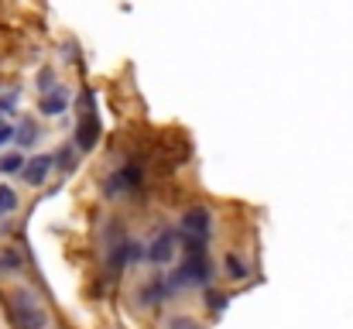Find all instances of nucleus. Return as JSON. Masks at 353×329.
I'll return each mask as SVG.
<instances>
[{
	"mask_svg": "<svg viewBox=\"0 0 353 329\" xmlns=\"http://www.w3.org/2000/svg\"><path fill=\"white\" fill-rule=\"evenodd\" d=\"M10 319L17 329H45L48 326V316L41 309V302L34 299V292L28 288H17L10 295Z\"/></svg>",
	"mask_w": 353,
	"mask_h": 329,
	"instance_id": "f257e3e1",
	"label": "nucleus"
},
{
	"mask_svg": "<svg viewBox=\"0 0 353 329\" xmlns=\"http://www.w3.org/2000/svg\"><path fill=\"white\" fill-rule=\"evenodd\" d=\"M210 275H213V268H210L206 254H185V261L172 271L168 288H172V292H179V288H189V285H206V281H210Z\"/></svg>",
	"mask_w": 353,
	"mask_h": 329,
	"instance_id": "f03ea898",
	"label": "nucleus"
},
{
	"mask_svg": "<svg viewBox=\"0 0 353 329\" xmlns=\"http://www.w3.org/2000/svg\"><path fill=\"white\" fill-rule=\"evenodd\" d=\"M141 182H144V165L141 161H127V165H120L117 172H110L103 179V192H107V199H117V196L134 192Z\"/></svg>",
	"mask_w": 353,
	"mask_h": 329,
	"instance_id": "7ed1b4c3",
	"label": "nucleus"
},
{
	"mask_svg": "<svg viewBox=\"0 0 353 329\" xmlns=\"http://www.w3.org/2000/svg\"><path fill=\"white\" fill-rule=\"evenodd\" d=\"M179 230L210 240V230H213V210H210V206H189V210L182 213V219H179Z\"/></svg>",
	"mask_w": 353,
	"mask_h": 329,
	"instance_id": "20e7f679",
	"label": "nucleus"
},
{
	"mask_svg": "<svg viewBox=\"0 0 353 329\" xmlns=\"http://www.w3.org/2000/svg\"><path fill=\"white\" fill-rule=\"evenodd\" d=\"M179 233L175 230H161L151 243H148V250H144V257L151 261V264H168L172 261V254H175V247H179Z\"/></svg>",
	"mask_w": 353,
	"mask_h": 329,
	"instance_id": "39448f33",
	"label": "nucleus"
},
{
	"mask_svg": "<svg viewBox=\"0 0 353 329\" xmlns=\"http://www.w3.org/2000/svg\"><path fill=\"white\" fill-rule=\"evenodd\" d=\"M97 141H100V123H97V113L86 110L83 120H79V130H76V148L90 151V148H97Z\"/></svg>",
	"mask_w": 353,
	"mask_h": 329,
	"instance_id": "423d86ee",
	"label": "nucleus"
},
{
	"mask_svg": "<svg viewBox=\"0 0 353 329\" xmlns=\"http://www.w3.org/2000/svg\"><path fill=\"white\" fill-rule=\"evenodd\" d=\"M69 103H72V93H69L65 86H55L52 93H45V97H41L38 110H41L45 117H62V113L69 110Z\"/></svg>",
	"mask_w": 353,
	"mask_h": 329,
	"instance_id": "0eeeda50",
	"label": "nucleus"
},
{
	"mask_svg": "<svg viewBox=\"0 0 353 329\" xmlns=\"http://www.w3.org/2000/svg\"><path fill=\"white\" fill-rule=\"evenodd\" d=\"M55 168V158L52 154H38V158H31L28 165H24V182L28 186H45V179H48V172Z\"/></svg>",
	"mask_w": 353,
	"mask_h": 329,
	"instance_id": "6e6552de",
	"label": "nucleus"
},
{
	"mask_svg": "<svg viewBox=\"0 0 353 329\" xmlns=\"http://www.w3.org/2000/svg\"><path fill=\"white\" fill-rule=\"evenodd\" d=\"M168 292H172V288H168V278H165V281H161V278H151V281L137 292V299H141V306H161V302L168 299Z\"/></svg>",
	"mask_w": 353,
	"mask_h": 329,
	"instance_id": "1a4fd4ad",
	"label": "nucleus"
},
{
	"mask_svg": "<svg viewBox=\"0 0 353 329\" xmlns=\"http://www.w3.org/2000/svg\"><path fill=\"white\" fill-rule=\"evenodd\" d=\"M38 137H41V127H38L34 120H21V123H17V144L31 148Z\"/></svg>",
	"mask_w": 353,
	"mask_h": 329,
	"instance_id": "9d476101",
	"label": "nucleus"
},
{
	"mask_svg": "<svg viewBox=\"0 0 353 329\" xmlns=\"http://www.w3.org/2000/svg\"><path fill=\"white\" fill-rule=\"evenodd\" d=\"M24 158L17 154V151H7V154H0V175H17V172H24Z\"/></svg>",
	"mask_w": 353,
	"mask_h": 329,
	"instance_id": "9b49d317",
	"label": "nucleus"
},
{
	"mask_svg": "<svg viewBox=\"0 0 353 329\" xmlns=\"http://www.w3.org/2000/svg\"><path fill=\"white\" fill-rule=\"evenodd\" d=\"M34 86H38V93H41V97H45V93H52V90L59 86V83H55V69H48V66H45V69L34 76Z\"/></svg>",
	"mask_w": 353,
	"mask_h": 329,
	"instance_id": "f8f14e48",
	"label": "nucleus"
},
{
	"mask_svg": "<svg viewBox=\"0 0 353 329\" xmlns=\"http://www.w3.org/2000/svg\"><path fill=\"white\" fill-rule=\"evenodd\" d=\"M17 192L10 189V186H0V213H14L17 210Z\"/></svg>",
	"mask_w": 353,
	"mask_h": 329,
	"instance_id": "ddd939ff",
	"label": "nucleus"
},
{
	"mask_svg": "<svg viewBox=\"0 0 353 329\" xmlns=\"http://www.w3.org/2000/svg\"><path fill=\"white\" fill-rule=\"evenodd\" d=\"M223 268L230 271V278L240 281V278H247V268H243V261L236 257V254H227V261H223Z\"/></svg>",
	"mask_w": 353,
	"mask_h": 329,
	"instance_id": "4468645a",
	"label": "nucleus"
},
{
	"mask_svg": "<svg viewBox=\"0 0 353 329\" xmlns=\"http://www.w3.org/2000/svg\"><path fill=\"white\" fill-rule=\"evenodd\" d=\"M17 268H21V254L7 247V250L0 254V271H17Z\"/></svg>",
	"mask_w": 353,
	"mask_h": 329,
	"instance_id": "2eb2a0df",
	"label": "nucleus"
},
{
	"mask_svg": "<svg viewBox=\"0 0 353 329\" xmlns=\"http://www.w3.org/2000/svg\"><path fill=\"white\" fill-rule=\"evenodd\" d=\"M17 97H21V90L14 86L7 97H0V117H7V113H14V107H17Z\"/></svg>",
	"mask_w": 353,
	"mask_h": 329,
	"instance_id": "dca6fc26",
	"label": "nucleus"
},
{
	"mask_svg": "<svg viewBox=\"0 0 353 329\" xmlns=\"http://www.w3.org/2000/svg\"><path fill=\"white\" fill-rule=\"evenodd\" d=\"M55 168L69 172V168H72V151H59V154H55Z\"/></svg>",
	"mask_w": 353,
	"mask_h": 329,
	"instance_id": "f3484780",
	"label": "nucleus"
},
{
	"mask_svg": "<svg viewBox=\"0 0 353 329\" xmlns=\"http://www.w3.org/2000/svg\"><path fill=\"white\" fill-rule=\"evenodd\" d=\"M210 306H213V309H223L227 299H223V295H210Z\"/></svg>",
	"mask_w": 353,
	"mask_h": 329,
	"instance_id": "a211bd4d",
	"label": "nucleus"
}]
</instances>
